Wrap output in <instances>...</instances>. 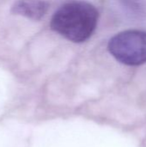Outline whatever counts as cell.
I'll return each mask as SVG.
<instances>
[{
  "label": "cell",
  "instance_id": "6da1fadb",
  "mask_svg": "<svg viewBox=\"0 0 146 147\" xmlns=\"http://www.w3.org/2000/svg\"><path fill=\"white\" fill-rule=\"evenodd\" d=\"M99 19L97 9L90 3L74 0L64 3L53 14L51 28L66 40L81 43L95 32Z\"/></svg>",
  "mask_w": 146,
  "mask_h": 147
},
{
  "label": "cell",
  "instance_id": "7a4b0ae2",
  "mask_svg": "<svg viewBox=\"0 0 146 147\" xmlns=\"http://www.w3.org/2000/svg\"><path fill=\"white\" fill-rule=\"evenodd\" d=\"M108 50L123 65H141L146 63V32L126 30L118 33L109 40Z\"/></svg>",
  "mask_w": 146,
  "mask_h": 147
},
{
  "label": "cell",
  "instance_id": "3957f363",
  "mask_svg": "<svg viewBox=\"0 0 146 147\" xmlns=\"http://www.w3.org/2000/svg\"><path fill=\"white\" fill-rule=\"evenodd\" d=\"M49 4L44 0H16L11 11L30 20L39 21L46 15Z\"/></svg>",
  "mask_w": 146,
  "mask_h": 147
},
{
  "label": "cell",
  "instance_id": "277c9868",
  "mask_svg": "<svg viewBox=\"0 0 146 147\" xmlns=\"http://www.w3.org/2000/svg\"><path fill=\"white\" fill-rule=\"evenodd\" d=\"M122 2L123 5L134 15H139L142 12V4L139 0H122Z\"/></svg>",
  "mask_w": 146,
  "mask_h": 147
}]
</instances>
